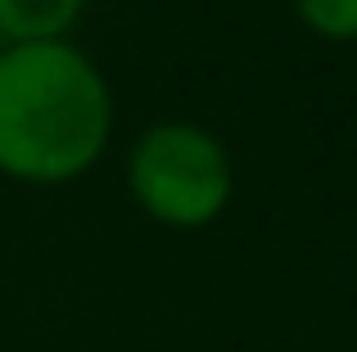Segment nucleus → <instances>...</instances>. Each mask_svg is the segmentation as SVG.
Wrapping results in <instances>:
<instances>
[{
    "instance_id": "f03ea898",
    "label": "nucleus",
    "mask_w": 357,
    "mask_h": 352,
    "mask_svg": "<svg viewBox=\"0 0 357 352\" xmlns=\"http://www.w3.org/2000/svg\"><path fill=\"white\" fill-rule=\"evenodd\" d=\"M136 203L167 226H208L231 199V159L195 122H154L127 159Z\"/></svg>"
},
{
    "instance_id": "7ed1b4c3",
    "label": "nucleus",
    "mask_w": 357,
    "mask_h": 352,
    "mask_svg": "<svg viewBox=\"0 0 357 352\" xmlns=\"http://www.w3.org/2000/svg\"><path fill=\"white\" fill-rule=\"evenodd\" d=\"M86 0H0V36L14 41H54L73 27Z\"/></svg>"
},
{
    "instance_id": "20e7f679",
    "label": "nucleus",
    "mask_w": 357,
    "mask_h": 352,
    "mask_svg": "<svg viewBox=\"0 0 357 352\" xmlns=\"http://www.w3.org/2000/svg\"><path fill=\"white\" fill-rule=\"evenodd\" d=\"M294 9L321 36H357V0H294Z\"/></svg>"
},
{
    "instance_id": "f257e3e1",
    "label": "nucleus",
    "mask_w": 357,
    "mask_h": 352,
    "mask_svg": "<svg viewBox=\"0 0 357 352\" xmlns=\"http://www.w3.org/2000/svg\"><path fill=\"white\" fill-rule=\"evenodd\" d=\"M109 86L77 45L14 41L0 50V168L23 181L86 172L109 141Z\"/></svg>"
}]
</instances>
